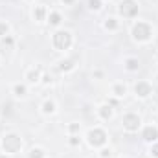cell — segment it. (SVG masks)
<instances>
[{"label":"cell","instance_id":"6","mask_svg":"<svg viewBox=\"0 0 158 158\" xmlns=\"http://www.w3.org/2000/svg\"><path fill=\"white\" fill-rule=\"evenodd\" d=\"M119 13L123 15V17H127V19H131V17H136L138 15V2L136 0H121L118 6Z\"/></svg>","mask_w":158,"mask_h":158},{"label":"cell","instance_id":"21","mask_svg":"<svg viewBox=\"0 0 158 158\" xmlns=\"http://www.w3.org/2000/svg\"><path fill=\"white\" fill-rule=\"evenodd\" d=\"M7 33H9V24L4 22V20H0V37H6Z\"/></svg>","mask_w":158,"mask_h":158},{"label":"cell","instance_id":"13","mask_svg":"<svg viewBox=\"0 0 158 158\" xmlns=\"http://www.w3.org/2000/svg\"><path fill=\"white\" fill-rule=\"evenodd\" d=\"M103 26H105L107 30L114 31V30H118V28H119V22L114 19V17H107V19H105V22H103Z\"/></svg>","mask_w":158,"mask_h":158},{"label":"cell","instance_id":"11","mask_svg":"<svg viewBox=\"0 0 158 158\" xmlns=\"http://www.w3.org/2000/svg\"><path fill=\"white\" fill-rule=\"evenodd\" d=\"M125 68H127L129 72H136V70L140 68V61H138L136 57H127V59H125Z\"/></svg>","mask_w":158,"mask_h":158},{"label":"cell","instance_id":"17","mask_svg":"<svg viewBox=\"0 0 158 158\" xmlns=\"http://www.w3.org/2000/svg\"><path fill=\"white\" fill-rule=\"evenodd\" d=\"M74 61L72 59H66V61H61V64H59V70L61 72H70V70H74Z\"/></svg>","mask_w":158,"mask_h":158},{"label":"cell","instance_id":"1","mask_svg":"<svg viewBox=\"0 0 158 158\" xmlns=\"http://www.w3.org/2000/svg\"><path fill=\"white\" fill-rule=\"evenodd\" d=\"M2 149L6 155H17L20 149H22V138L15 132H9V134H4L2 138Z\"/></svg>","mask_w":158,"mask_h":158},{"label":"cell","instance_id":"7","mask_svg":"<svg viewBox=\"0 0 158 158\" xmlns=\"http://www.w3.org/2000/svg\"><path fill=\"white\" fill-rule=\"evenodd\" d=\"M134 94H136L138 98H147V96L153 94V86H151L147 81H138V83L134 85Z\"/></svg>","mask_w":158,"mask_h":158},{"label":"cell","instance_id":"14","mask_svg":"<svg viewBox=\"0 0 158 158\" xmlns=\"http://www.w3.org/2000/svg\"><path fill=\"white\" fill-rule=\"evenodd\" d=\"M48 22H50V26H59V24L63 22V19H61V13H57V11H52V13L48 15Z\"/></svg>","mask_w":158,"mask_h":158},{"label":"cell","instance_id":"23","mask_svg":"<svg viewBox=\"0 0 158 158\" xmlns=\"http://www.w3.org/2000/svg\"><path fill=\"white\" fill-rule=\"evenodd\" d=\"M79 129H81V125H79V123H70V125H68L70 134H76V132H79Z\"/></svg>","mask_w":158,"mask_h":158},{"label":"cell","instance_id":"24","mask_svg":"<svg viewBox=\"0 0 158 158\" xmlns=\"http://www.w3.org/2000/svg\"><path fill=\"white\" fill-rule=\"evenodd\" d=\"M110 155H112V153H110V149H107V147L101 149V153H99V156L101 158H110Z\"/></svg>","mask_w":158,"mask_h":158},{"label":"cell","instance_id":"27","mask_svg":"<svg viewBox=\"0 0 158 158\" xmlns=\"http://www.w3.org/2000/svg\"><path fill=\"white\" fill-rule=\"evenodd\" d=\"M61 2H63V4H64V6H72V4H74V2H76V0H61Z\"/></svg>","mask_w":158,"mask_h":158},{"label":"cell","instance_id":"9","mask_svg":"<svg viewBox=\"0 0 158 158\" xmlns=\"http://www.w3.org/2000/svg\"><path fill=\"white\" fill-rule=\"evenodd\" d=\"M98 112H99V118L101 119H110L112 114H114V109H112V105L109 103V105H101V107L98 109Z\"/></svg>","mask_w":158,"mask_h":158},{"label":"cell","instance_id":"29","mask_svg":"<svg viewBox=\"0 0 158 158\" xmlns=\"http://www.w3.org/2000/svg\"><path fill=\"white\" fill-rule=\"evenodd\" d=\"M156 59H158V53H156Z\"/></svg>","mask_w":158,"mask_h":158},{"label":"cell","instance_id":"12","mask_svg":"<svg viewBox=\"0 0 158 158\" xmlns=\"http://www.w3.org/2000/svg\"><path fill=\"white\" fill-rule=\"evenodd\" d=\"M33 19H35V20H39V22L46 19V7H44L42 4L33 7Z\"/></svg>","mask_w":158,"mask_h":158},{"label":"cell","instance_id":"4","mask_svg":"<svg viewBox=\"0 0 158 158\" xmlns=\"http://www.w3.org/2000/svg\"><path fill=\"white\" fill-rule=\"evenodd\" d=\"M86 138H88V143L92 147H103L107 143V132L103 129H99V127L90 129L88 134H86Z\"/></svg>","mask_w":158,"mask_h":158},{"label":"cell","instance_id":"8","mask_svg":"<svg viewBox=\"0 0 158 158\" xmlns=\"http://www.w3.org/2000/svg\"><path fill=\"white\" fill-rule=\"evenodd\" d=\"M142 138L149 143L153 142H158V127L156 125H145L143 131H142Z\"/></svg>","mask_w":158,"mask_h":158},{"label":"cell","instance_id":"19","mask_svg":"<svg viewBox=\"0 0 158 158\" xmlns=\"http://www.w3.org/2000/svg\"><path fill=\"white\" fill-rule=\"evenodd\" d=\"M13 94H15L17 98H24V96H26V86L20 85V83H17V85L13 86Z\"/></svg>","mask_w":158,"mask_h":158},{"label":"cell","instance_id":"25","mask_svg":"<svg viewBox=\"0 0 158 158\" xmlns=\"http://www.w3.org/2000/svg\"><path fill=\"white\" fill-rule=\"evenodd\" d=\"M68 142H70V145H79V136H76V134H72Z\"/></svg>","mask_w":158,"mask_h":158},{"label":"cell","instance_id":"3","mask_svg":"<svg viewBox=\"0 0 158 158\" xmlns=\"http://www.w3.org/2000/svg\"><path fill=\"white\" fill-rule=\"evenodd\" d=\"M52 42H53V48H55V50L64 52V50H68V48L72 46V33L66 31V30H59V31L53 33Z\"/></svg>","mask_w":158,"mask_h":158},{"label":"cell","instance_id":"16","mask_svg":"<svg viewBox=\"0 0 158 158\" xmlns=\"http://www.w3.org/2000/svg\"><path fill=\"white\" fill-rule=\"evenodd\" d=\"M42 112H44V114H53V112H55V103H53L52 99H46V101L42 103Z\"/></svg>","mask_w":158,"mask_h":158},{"label":"cell","instance_id":"5","mask_svg":"<svg viewBox=\"0 0 158 158\" xmlns=\"http://www.w3.org/2000/svg\"><path fill=\"white\" fill-rule=\"evenodd\" d=\"M121 123H123V129H125V131L136 132V131L140 129V125H142V119H140L138 114H134V112H127V114H123Z\"/></svg>","mask_w":158,"mask_h":158},{"label":"cell","instance_id":"26","mask_svg":"<svg viewBox=\"0 0 158 158\" xmlns=\"http://www.w3.org/2000/svg\"><path fill=\"white\" fill-rule=\"evenodd\" d=\"M42 83H46V85L52 83V77H50V76H44V77H42Z\"/></svg>","mask_w":158,"mask_h":158},{"label":"cell","instance_id":"10","mask_svg":"<svg viewBox=\"0 0 158 158\" xmlns=\"http://www.w3.org/2000/svg\"><path fill=\"white\" fill-rule=\"evenodd\" d=\"M40 66H35V68H31L28 74H26V79L30 81V83H39L40 81Z\"/></svg>","mask_w":158,"mask_h":158},{"label":"cell","instance_id":"22","mask_svg":"<svg viewBox=\"0 0 158 158\" xmlns=\"http://www.w3.org/2000/svg\"><path fill=\"white\" fill-rule=\"evenodd\" d=\"M149 153H151V156H153V158H158V142H153V145H151Z\"/></svg>","mask_w":158,"mask_h":158},{"label":"cell","instance_id":"20","mask_svg":"<svg viewBox=\"0 0 158 158\" xmlns=\"http://www.w3.org/2000/svg\"><path fill=\"white\" fill-rule=\"evenodd\" d=\"M88 7L92 11H99L101 9V0H88Z\"/></svg>","mask_w":158,"mask_h":158},{"label":"cell","instance_id":"15","mask_svg":"<svg viewBox=\"0 0 158 158\" xmlns=\"http://www.w3.org/2000/svg\"><path fill=\"white\" fill-rule=\"evenodd\" d=\"M125 92H127V86H125L123 83H116V85L112 86V94H114V96H118V98H123V96H125Z\"/></svg>","mask_w":158,"mask_h":158},{"label":"cell","instance_id":"18","mask_svg":"<svg viewBox=\"0 0 158 158\" xmlns=\"http://www.w3.org/2000/svg\"><path fill=\"white\" fill-rule=\"evenodd\" d=\"M46 156V153L40 149V147H33V149H30V153H28V158H44Z\"/></svg>","mask_w":158,"mask_h":158},{"label":"cell","instance_id":"2","mask_svg":"<svg viewBox=\"0 0 158 158\" xmlns=\"http://www.w3.org/2000/svg\"><path fill=\"white\" fill-rule=\"evenodd\" d=\"M151 37H153V28H151V24L138 20V22L132 26V39L134 40H138V42H147Z\"/></svg>","mask_w":158,"mask_h":158},{"label":"cell","instance_id":"28","mask_svg":"<svg viewBox=\"0 0 158 158\" xmlns=\"http://www.w3.org/2000/svg\"><path fill=\"white\" fill-rule=\"evenodd\" d=\"M0 158H7V155H0Z\"/></svg>","mask_w":158,"mask_h":158}]
</instances>
